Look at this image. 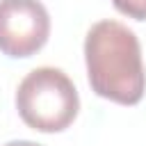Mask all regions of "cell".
<instances>
[{
  "mask_svg": "<svg viewBox=\"0 0 146 146\" xmlns=\"http://www.w3.org/2000/svg\"><path fill=\"white\" fill-rule=\"evenodd\" d=\"M84 62L96 96L116 105H137L144 98L141 46L128 25L112 18L94 23L84 36Z\"/></svg>",
  "mask_w": 146,
  "mask_h": 146,
  "instance_id": "1",
  "label": "cell"
},
{
  "mask_svg": "<svg viewBox=\"0 0 146 146\" xmlns=\"http://www.w3.org/2000/svg\"><path fill=\"white\" fill-rule=\"evenodd\" d=\"M16 110L23 123L39 132L66 130L80 110V96L73 80L55 66L30 71L16 89Z\"/></svg>",
  "mask_w": 146,
  "mask_h": 146,
  "instance_id": "2",
  "label": "cell"
},
{
  "mask_svg": "<svg viewBox=\"0 0 146 146\" xmlns=\"http://www.w3.org/2000/svg\"><path fill=\"white\" fill-rule=\"evenodd\" d=\"M50 36V16L39 0H0V52L14 59L36 55Z\"/></svg>",
  "mask_w": 146,
  "mask_h": 146,
  "instance_id": "3",
  "label": "cell"
},
{
  "mask_svg": "<svg viewBox=\"0 0 146 146\" xmlns=\"http://www.w3.org/2000/svg\"><path fill=\"white\" fill-rule=\"evenodd\" d=\"M114 9L128 18L146 21V0H112Z\"/></svg>",
  "mask_w": 146,
  "mask_h": 146,
  "instance_id": "4",
  "label": "cell"
},
{
  "mask_svg": "<svg viewBox=\"0 0 146 146\" xmlns=\"http://www.w3.org/2000/svg\"><path fill=\"white\" fill-rule=\"evenodd\" d=\"M2 146H41V144L30 141V139H14V141H7V144H2Z\"/></svg>",
  "mask_w": 146,
  "mask_h": 146,
  "instance_id": "5",
  "label": "cell"
}]
</instances>
